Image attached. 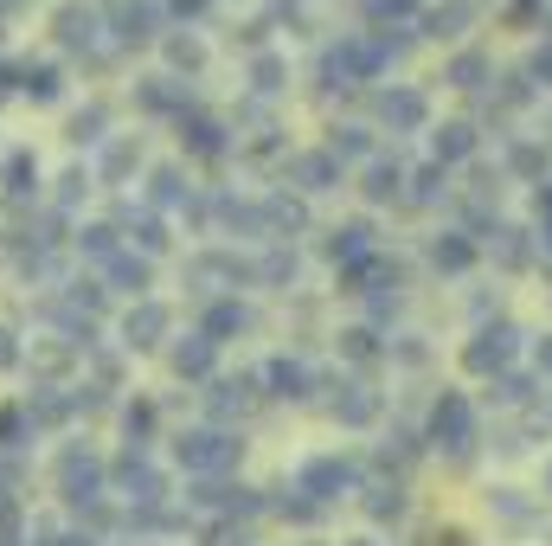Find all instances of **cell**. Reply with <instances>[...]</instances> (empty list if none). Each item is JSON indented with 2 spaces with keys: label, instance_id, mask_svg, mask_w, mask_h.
Instances as JSON below:
<instances>
[{
  "label": "cell",
  "instance_id": "cell-1",
  "mask_svg": "<svg viewBox=\"0 0 552 546\" xmlns=\"http://www.w3.org/2000/svg\"><path fill=\"white\" fill-rule=\"evenodd\" d=\"M508 354H514V328H488V335L469 347V367H482V373H488V367H501Z\"/></svg>",
  "mask_w": 552,
  "mask_h": 546
}]
</instances>
